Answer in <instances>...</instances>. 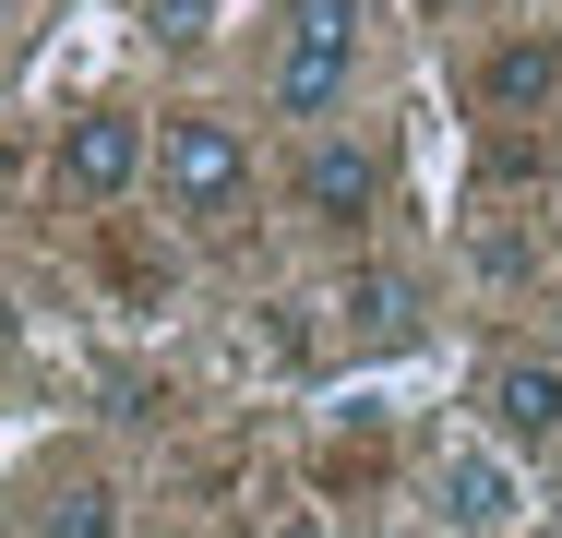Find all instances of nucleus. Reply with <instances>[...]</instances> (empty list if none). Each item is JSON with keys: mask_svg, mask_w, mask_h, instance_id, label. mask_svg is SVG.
<instances>
[{"mask_svg": "<svg viewBox=\"0 0 562 538\" xmlns=\"http://www.w3.org/2000/svg\"><path fill=\"white\" fill-rule=\"evenodd\" d=\"M383 192H395L383 132H312V156H300V215L312 227H371Z\"/></svg>", "mask_w": 562, "mask_h": 538, "instance_id": "39448f33", "label": "nucleus"}, {"mask_svg": "<svg viewBox=\"0 0 562 538\" xmlns=\"http://www.w3.org/2000/svg\"><path fill=\"white\" fill-rule=\"evenodd\" d=\"M12 335H24V300H12V276H0V347H12Z\"/></svg>", "mask_w": 562, "mask_h": 538, "instance_id": "9b49d317", "label": "nucleus"}, {"mask_svg": "<svg viewBox=\"0 0 562 538\" xmlns=\"http://www.w3.org/2000/svg\"><path fill=\"white\" fill-rule=\"evenodd\" d=\"M443 12H467V0H443Z\"/></svg>", "mask_w": 562, "mask_h": 538, "instance_id": "f8f14e48", "label": "nucleus"}, {"mask_svg": "<svg viewBox=\"0 0 562 538\" xmlns=\"http://www.w3.org/2000/svg\"><path fill=\"white\" fill-rule=\"evenodd\" d=\"M156 180V132L132 108H72L60 120V192L72 204H132Z\"/></svg>", "mask_w": 562, "mask_h": 538, "instance_id": "20e7f679", "label": "nucleus"}, {"mask_svg": "<svg viewBox=\"0 0 562 538\" xmlns=\"http://www.w3.org/2000/svg\"><path fill=\"white\" fill-rule=\"evenodd\" d=\"M36 538H120V491L109 479H60L48 515H36Z\"/></svg>", "mask_w": 562, "mask_h": 538, "instance_id": "1a4fd4ad", "label": "nucleus"}, {"mask_svg": "<svg viewBox=\"0 0 562 538\" xmlns=\"http://www.w3.org/2000/svg\"><path fill=\"white\" fill-rule=\"evenodd\" d=\"M419 503H431V538H515L539 491H527V455L515 442L454 430L443 455H431V479H419Z\"/></svg>", "mask_w": 562, "mask_h": 538, "instance_id": "f03ea898", "label": "nucleus"}, {"mask_svg": "<svg viewBox=\"0 0 562 538\" xmlns=\"http://www.w3.org/2000/svg\"><path fill=\"white\" fill-rule=\"evenodd\" d=\"M347 335H359V347H407V335H419V288H407L395 264H359V276H347Z\"/></svg>", "mask_w": 562, "mask_h": 538, "instance_id": "6e6552de", "label": "nucleus"}, {"mask_svg": "<svg viewBox=\"0 0 562 538\" xmlns=\"http://www.w3.org/2000/svg\"><path fill=\"white\" fill-rule=\"evenodd\" d=\"M551 97H562V36H515V48L479 60V108L491 120H539Z\"/></svg>", "mask_w": 562, "mask_h": 538, "instance_id": "0eeeda50", "label": "nucleus"}, {"mask_svg": "<svg viewBox=\"0 0 562 538\" xmlns=\"http://www.w3.org/2000/svg\"><path fill=\"white\" fill-rule=\"evenodd\" d=\"M204 12L216 0H156V36H204Z\"/></svg>", "mask_w": 562, "mask_h": 538, "instance_id": "9d476101", "label": "nucleus"}, {"mask_svg": "<svg viewBox=\"0 0 562 538\" xmlns=\"http://www.w3.org/2000/svg\"><path fill=\"white\" fill-rule=\"evenodd\" d=\"M371 60V0H276L263 36V108L276 120H336Z\"/></svg>", "mask_w": 562, "mask_h": 538, "instance_id": "f257e3e1", "label": "nucleus"}, {"mask_svg": "<svg viewBox=\"0 0 562 538\" xmlns=\"http://www.w3.org/2000/svg\"><path fill=\"white\" fill-rule=\"evenodd\" d=\"M156 192H168L180 227H227V215L251 204V144H239V120L180 108V120L156 132Z\"/></svg>", "mask_w": 562, "mask_h": 538, "instance_id": "7ed1b4c3", "label": "nucleus"}, {"mask_svg": "<svg viewBox=\"0 0 562 538\" xmlns=\"http://www.w3.org/2000/svg\"><path fill=\"white\" fill-rule=\"evenodd\" d=\"M479 430L515 442V455L562 442V359H491L479 371Z\"/></svg>", "mask_w": 562, "mask_h": 538, "instance_id": "423d86ee", "label": "nucleus"}]
</instances>
